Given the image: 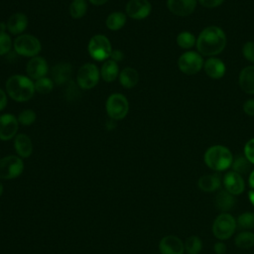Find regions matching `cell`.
Returning <instances> with one entry per match:
<instances>
[{
  "instance_id": "cell-1",
  "label": "cell",
  "mask_w": 254,
  "mask_h": 254,
  "mask_svg": "<svg viewBox=\"0 0 254 254\" xmlns=\"http://www.w3.org/2000/svg\"><path fill=\"white\" fill-rule=\"evenodd\" d=\"M195 44L201 55L212 57L224 50L226 36L219 27L209 26L200 32Z\"/></svg>"
},
{
  "instance_id": "cell-2",
  "label": "cell",
  "mask_w": 254,
  "mask_h": 254,
  "mask_svg": "<svg viewBox=\"0 0 254 254\" xmlns=\"http://www.w3.org/2000/svg\"><path fill=\"white\" fill-rule=\"evenodd\" d=\"M6 90L9 96L18 102L29 100L35 92V83L27 76L15 74L8 78Z\"/></svg>"
},
{
  "instance_id": "cell-3",
  "label": "cell",
  "mask_w": 254,
  "mask_h": 254,
  "mask_svg": "<svg viewBox=\"0 0 254 254\" xmlns=\"http://www.w3.org/2000/svg\"><path fill=\"white\" fill-rule=\"evenodd\" d=\"M203 161L209 169L216 172H222L231 167L233 156L230 150L225 146L214 145L205 151Z\"/></svg>"
},
{
  "instance_id": "cell-4",
  "label": "cell",
  "mask_w": 254,
  "mask_h": 254,
  "mask_svg": "<svg viewBox=\"0 0 254 254\" xmlns=\"http://www.w3.org/2000/svg\"><path fill=\"white\" fill-rule=\"evenodd\" d=\"M237 227L236 219L229 212H221L218 214L212 223V234L218 240H227L230 238Z\"/></svg>"
},
{
  "instance_id": "cell-5",
  "label": "cell",
  "mask_w": 254,
  "mask_h": 254,
  "mask_svg": "<svg viewBox=\"0 0 254 254\" xmlns=\"http://www.w3.org/2000/svg\"><path fill=\"white\" fill-rule=\"evenodd\" d=\"M24 163L19 156H6L0 159V179L13 180L22 175Z\"/></svg>"
},
{
  "instance_id": "cell-6",
  "label": "cell",
  "mask_w": 254,
  "mask_h": 254,
  "mask_svg": "<svg viewBox=\"0 0 254 254\" xmlns=\"http://www.w3.org/2000/svg\"><path fill=\"white\" fill-rule=\"evenodd\" d=\"M88 53L96 61H104L112 53L109 40L103 35L93 36L88 43Z\"/></svg>"
},
{
  "instance_id": "cell-7",
  "label": "cell",
  "mask_w": 254,
  "mask_h": 254,
  "mask_svg": "<svg viewBox=\"0 0 254 254\" xmlns=\"http://www.w3.org/2000/svg\"><path fill=\"white\" fill-rule=\"evenodd\" d=\"M14 49L21 56L34 58L41 52V43L32 35H21L14 41Z\"/></svg>"
},
{
  "instance_id": "cell-8",
  "label": "cell",
  "mask_w": 254,
  "mask_h": 254,
  "mask_svg": "<svg viewBox=\"0 0 254 254\" xmlns=\"http://www.w3.org/2000/svg\"><path fill=\"white\" fill-rule=\"evenodd\" d=\"M129 110V104L126 97L120 93L111 94L106 101V111L113 120L123 119Z\"/></svg>"
},
{
  "instance_id": "cell-9",
  "label": "cell",
  "mask_w": 254,
  "mask_h": 254,
  "mask_svg": "<svg viewBox=\"0 0 254 254\" xmlns=\"http://www.w3.org/2000/svg\"><path fill=\"white\" fill-rule=\"evenodd\" d=\"M178 65L182 72L191 75L201 69L203 66V60L196 52H186L179 58Z\"/></svg>"
},
{
  "instance_id": "cell-10",
  "label": "cell",
  "mask_w": 254,
  "mask_h": 254,
  "mask_svg": "<svg viewBox=\"0 0 254 254\" xmlns=\"http://www.w3.org/2000/svg\"><path fill=\"white\" fill-rule=\"evenodd\" d=\"M99 80V71L95 64H85L79 67L76 75V81L79 87L90 89L94 87Z\"/></svg>"
},
{
  "instance_id": "cell-11",
  "label": "cell",
  "mask_w": 254,
  "mask_h": 254,
  "mask_svg": "<svg viewBox=\"0 0 254 254\" xmlns=\"http://www.w3.org/2000/svg\"><path fill=\"white\" fill-rule=\"evenodd\" d=\"M222 185L224 190L233 195L241 194L245 190V181L242 175L234 171L228 172L223 176Z\"/></svg>"
},
{
  "instance_id": "cell-12",
  "label": "cell",
  "mask_w": 254,
  "mask_h": 254,
  "mask_svg": "<svg viewBox=\"0 0 254 254\" xmlns=\"http://www.w3.org/2000/svg\"><path fill=\"white\" fill-rule=\"evenodd\" d=\"M161 254H184L185 244L176 235H166L159 242Z\"/></svg>"
},
{
  "instance_id": "cell-13",
  "label": "cell",
  "mask_w": 254,
  "mask_h": 254,
  "mask_svg": "<svg viewBox=\"0 0 254 254\" xmlns=\"http://www.w3.org/2000/svg\"><path fill=\"white\" fill-rule=\"evenodd\" d=\"M152 10L148 0H130L126 5V13L129 17L136 20L146 18Z\"/></svg>"
},
{
  "instance_id": "cell-14",
  "label": "cell",
  "mask_w": 254,
  "mask_h": 254,
  "mask_svg": "<svg viewBox=\"0 0 254 254\" xmlns=\"http://www.w3.org/2000/svg\"><path fill=\"white\" fill-rule=\"evenodd\" d=\"M19 122L15 116L6 113L0 116V140L8 141L17 133Z\"/></svg>"
},
{
  "instance_id": "cell-15",
  "label": "cell",
  "mask_w": 254,
  "mask_h": 254,
  "mask_svg": "<svg viewBox=\"0 0 254 254\" xmlns=\"http://www.w3.org/2000/svg\"><path fill=\"white\" fill-rule=\"evenodd\" d=\"M167 6L177 16H188L194 11L196 0H168Z\"/></svg>"
},
{
  "instance_id": "cell-16",
  "label": "cell",
  "mask_w": 254,
  "mask_h": 254,
  "mask_svg": "<svg viewBox=\"0 0 254 254\" xmlns=\"http://www.w3.org/2000/svg\"><path fill=\"white\" fill-rule=\"evenodd\" d=\"M48 72V64L45 59L41 57L32 58L27 64V73L34 79L45 77Z\"/></svg>"
},
{
  "instance_id": "cell-17",
  "label": "cell",
  "mask_w": 254,
  "mask_h": 254,
  "mask_svg": "<svg viewBox=\"0 0 254 254\" xmlns=\"http://www.w3.org/2000/svg\"><path fill=\"white\" fill-rule=\"evenodd\" d=\"M221 184L222 181L218 174L202 175L197 181V187L203 192H213L220 189Z\"/></svg>"
},
{
  "instance_id": "cell-18",
  "label": "cell",
  "mask_w": 254,
  "mask_h": 254,
  "mask_svg": "<svg viewBox=\"0 0 254 254\" xmlns=\"http://www.w3.org/2000/svg\"><path fill=\"white\" fill-rule=\"evenodd\" d=\"M236 199L234 195L226 190H220L214 198V205L221 212H228L234 207Z\"/></svg>"
},
{
  "instance_id": "cell-19",
  "label": "cell",
  "mask_w": 254,
  "mask_h": 254,
  "mask_svg": "<svg viewBox=\"0 0 254 254\" xmlns=\"http://www.w3.org/2000/svg\"><path fill=\"white\" fill-rule=\"evenodd\" d=\"M203 68L205 73L214 79L222 77L225 73V64L224 63L217 58H209L203 64Z\"/></svg>"
},
{
  "instance_id": "cell-20",
  "label": "cell",
  "mask_w": 254,
  "mask_h": 254,
  "mask_svg": "<svg viewBox=\"0 0 254 254\" xmlns=\"http://www.w3.org/2000/svg\"><path fill=\"white\" fill-rule=\"evenodd\" d=\"M71 65L67 63H60L57 64L53 69H52V76L54 81L57 84H64L66 83L69 80L70 76H71Z\"/></svg>"
},
{
  "instance_id": "cell-21",
  "label": "cell",
  "mask_w": 254,
  "mask_h": 254,
  "mask_svg": "<svg viewBox=\"0 0 254 254\" xmlns=\"http://www.w3.org/2000/svg\"><path fill=\"white\" fill-rule=\"evenodd\" d=\"M14 148L20 158H28L33 152L32 141L30 137L25 134H19L15 137Z\"/></svg>"
},
{
  "instance_id": "cell-22",
  "label": "cell",
  "mask_w": 254,
  "mask_h": 254,
  "mask_svg": "<svg viewBox=\"0 0 254 254\" xmlns=\"http://www.w3.org/2000/svg\"><path fill=\"white\" fill-rule=\"evenodd\" d=\"M239 85L244 92L254 94V65L246 66L241 70L239 74Z\"/></svg>"
},
{
  "instance_id": "cell-23",
  "label": "cell",
  "mask_w": 254,
  "mask_h": 254,
  "mask_svg": "<svg viewBox=\"0 0 254 254\" xmlns=\"http://www.w3.org/2000/svg\"><path fill=\"white\" fill-rule=\"evenodd\" d=\"M28 25V18L23 13H15L13 14L7 23V28L10 33L17 35L22 33Z\"/></svg>"
},
{
  "instance_id": "cell-24",
  "label": "cell",
  "mask_w": 254,
  "mask_h": 254,
  "mask_svg": "<svg viewBox=\"0 0 254 254\" xmlns=\"http://www.w3.org/2000/svg\"><path fill=\"white\" fill-rule=\"evenodd\" d=\"M119 80L122 86L126 88H131L135 86L139 80V74L133 67L124 68L119 75Z\"/></svg>"
},
{
  "instance_id": "cell-25",
  "label": "cell",
  "mask_w": 254,
  "mask_h": 254,
  "mask_svg": "<svg viewBox=\"0 0 254 254\" xmlns=\"http://www.w3.org/2000/svg\"><path fill=\"white\" fill-rule=\"evenodd\" d=\"M100 74H101L102 78L105 81L111 82V81L115 80V78L118 75V64H117V63L114 62L113 60L106 61L101 66Z\"/></svg>"
},
{
  "instance_id": "cell-26",
  "label": "cell",
  "mask_w": 254,
  "mask_h": 254,
  "mask_svg": "<svg viewBox=\"0 0 254 254\" xmlns=\"http://www.w3.org/2000/svg\"><path fill=\"white\" fill-rule=\"evenodd\" d=\"M234 243L238 248L249 249L254 246V232L250 230L240 231L234 238Z\"/></svg>"
},
{
  "instance_id": "cell-27",
  "label": "cell",
  "mask_w": 254,
  "mask_h": 254,
  "mask_svg": "<svg viewBox=\"0 0 254 254\" xmlns=\"http://www.w3.org/2000/svg\"><path fill=\"white\" fill-rule=\"evenodd\" d=\"M126 23V15L122 12H113L106 19V26L109 30L117 31L121 29Z\"/></svg>"
},
{
  "instance_id": "cell-28",
  "label": "cell",
  "mask_w": 254,
  "mask_h": 254,
  "mask_svg": "<svg viewBox=\"0 0 254 254\" xmlns=\"http://www.w3.org/2000/svg\"><path fill=\"white\" fill-rule=\"evenodd\" d=\"M184 244L187 254H199L202 249V241L196 235H191L188 237Z\"/></svg>"
},
{
  "instance_id": "cell-29",
  "label": "cell",
  "mask_w": 254,
  "mask_h": 254,
  "mask_svg": "<svg viewBox=\"0 0 254 254\" xmlns=\"http://www.w3.org/2000/svg\"><path fill=\"white\" fill-rule=\"evenodd\" d=\"M237 226L242 230H250L254 228V212L246 211L236 218Z\"/></svg>"
},
{
  "instance_id": "cell-30",
  "label": "cell",
  "mask_w": 254,
  "mask_h": 254,
  "mask_svg": "<svg viewBox=\"0 0 254 254\" xmlns=\"http://www.w3.org/2000/svg\"><path fill=\"white\" fill-rule=\"evenodd\" d=\"M251 163L247 160L245 156H237L235 159H233L232 162V170L240 175L246 174L250 171L251 169Z\"/></svg>"
},
{
  "instance_id": "cell-31",
  "label": "cell",
  "mask_w": 254,
  "mask_h": 254,
  "mask_svg": "<svg viewBox=\"0 0 254 254\" xmlns=\"http://www.w3.org/2000/svg\"><path fill=\"white\" fill-rule=\"evenodd\" d=\"M87 10V4L84 0H73L69 6V13L72 18L79 19L83 17Z\"/></svg>"
},
{
  "instance_id": "cell-32",
  "label": "cell",
  "mask_w": 254,
  "mask_h": 254,
  "mask_svg": "<svg viewBox=\"0 0 254 254\" xmlns=\"http://www.w3.org/2000/svg\"><path fill=\"white\" fill-rule=\"evenodd\" d=\"M196 41L193 34L190 32H181L177 37V44L182 49H190L193 47Z\"/></svg>"
},
{
  "instance_id": "cell-33",
  "label": "cell",
  "mask_w": 254,
  "mask_h": 254,
  "mask_svg": "<svg viewBox=\"0 0 254 254\" xmlns=\"http://www.w3.org/2000/svg\"><path fill=\"white\" fill-rule=\"evenodd\" d=\"M53 81L48 77H42L40 79H37L35 83V89L39 93H49L53 89Z\"/></svg>"
},
{
  "instance_id": "cell-34",
  "label": "cell",
  "mask_w": 254,
  "mask_h": 254,
  "mask_svg": "<svg viewBox=\"0 0 254 254\" xmlns=\"http://www.w3.org/2000/svg\"><path fill=\"white\" fill-rule=\"evenodd\" d=\"M35 120H36V113L31 109L23 110L19 114V117H18V122L25 126H29V125L33 124L35 122Z\"/></svg>"
},
{
  "instance_id": "cell-35",
  "label": "cell",
  "mask_w": 254,
  "mask_h": 254,
  "mask_svg": "<svg viewBox=\"0 0 254 254\" xmlns=\"http://www.w3.org/2000/svg\"><path fill=\"white\" fill-rule=\"evenodd\" d=\"M12 46V41L9 35L4 32H0V56L7 54Z\"/></svg>"
},
{
  "instance_id": "cell-36",
  "label": "cell",
  "mask_w": 254,
  "mask_h": 254,
  "mask_svg": "<svg viewBox=\"0 0 254 254\" xmlns=\"http://www.w3.org/2000/svg\"><path fill=\"white\" fill-rule=\"evenodd\" d=\"M77 85L72 81H68V84L66 87V92H65V96L68 100H75L79 97L80 91H79V88Z\"/></svg>"
},
{
  "instance_id": "cell-37",
  "label": "cell",
  "mask_w": 254,
  "mask_h": 254,
  "mask_svg": "<svg viewBox=\"0 0 254 254\" xmlns=\"http://www.w3.org/2000/svg\"><path fill=\"white\" fill-rule=\"evenodd\" d=\"M243 56L246 60L254 64V42H247L242 49Z\"/></svg>"
},
{
  "instance_id": "cell-38",
  "label": "cell",
  "mask_w": 254,
  "mask_h": 254,
  "mask_svg": "<svg viewBox=\"0 0 254 254\" xmlns=\"http://www.w3.org/2000/svg\"><path fill=\"white\" fill-rule=\"evenodd\" d=\"M244 156L254 165V138L250 139L244 146Z\"/></svg>"
},
{
  "instance_id": "cell-39",
  "label": "cell",
  "mask_w": 254,
  "mask_h": 254,
  "mask_svg": "<svg viewBox=\"0 0 254 254\" xmlns=\"http://www.w3.org/2000/svg\"><path fill=\"white\" fill-rule=\"evenodd\" d=\"M243 111L248 116H254V98H250L244 102Z\"/></svg>"
},
{
  "instance_id": "cell-40",
  "label": "cell",
  "mask_w": 254,
  "mask_h": 254,
  "mask_svg": "<svg viewBox=\"0 0 254 254\" xmlns=\"http://www.w3.org/2000/svg\"><path fill=\"white\" fill-rule=\"evenodd\" d=\"M224 0H198L200 5L206 8H214L222 4Z\"/></svg>"
},
{
  "instance_id": "cell-41",
  "label": "cell",
  "mask_w": 254,
  "mask_h": 254,
  "mask_svg": "<svg viewBox=\"0 0 254 254\" xmlns=\"http://www.w3.org/2000/svg\"><path fill=\"white\" fill-rule=\"evenodd\" d=\"M213 250L216 254H225L226 252V245L223 242H216L213 245Z\"/></svg>"
},
{
  "instance_id": "cell-42",
  "label": "cell",
  "mask_w": 254,
  "mask_h": 254,
  "mask_svg": "<svg viewBox=\"0 0 254 254\" xmlns=\"http://www.w3.org/2000/svg\"><path fill=\"white\" fill-rule=\"evenodd\" d=\"M110 58L114 62H118V61H121L124 58V54L120 50H115V51H112V53L110 55Z\"/></svg>"
},
{
  "instance_id": "cell-43",
  "label": "cell",
  "mask_w": 254,
  "mask_h": 254,
  "mask_svg": "<svg viewBox=\"0 0 254 254\" xmlns=\"http://www.w3.org/2000/svg\"><path fill=\"white\" fill-rule=\"evenodd\" d=\"M6 104H7V97H6V94H5L4 90H2V89L0 88V111L5 108Z\"/></svg>"
},
{
  "instance_id": "cell-44",
  "label": "cell",
  "mask_w": 254,
  "mask_h": 254,
  "mask_svg": "<svg viewBox=\"0 0 254 254\" xmlns=\"http://www.w3.org/2000/svg\"><path fill=\"white\" fill-rule=\"evenodd\" d=\"M248 184L252 190H254V170L250 173L248 178Z\"/></svg>"
},
{
  "instance_id": "cell-45",
  "label": "cell",
  "mask_w": 254,
  "mask_h": 254,
  "mask_svg": "<svg viewBox=\"0 0 254 254\" xmlns=\"http://www.w3.org/2000/svg\"><path fill=\"white\" fill-rule=\"evenodd\" d=\"M247 195H248V198H249L251 204L254 206V190H249L248 193H247Z\"/></svg>"
},
{
  "instance_id": "cell-46",
  "label": "cell",
  "mask_w": 254,
  "mask_h": 254,
  "mask_svg": "<svg viewBox=\"0 0 254 254\" xmlns=\"http://www.w3.org/2000/svg\"><path fill=\"white\" fill-rule=\"evenodd\" d=\"M90 3H92L93 5H102L105 2H107L108 0H88Z\"/></svg>"
},
{
  "instance_id": "cell-47",
  "label": "cell",
  "mask_w": 254,
  "mask_h": 254,
  "mask_svg": "<svg viewBox=\"0 0 254 254\" xmlns=\"http://www.w3.org/2000/svg\"><path fill=\"white\" fill-rule=\"evenodd\" d=\"M3 191H4V186H3V184H2L1 181H0V197H1V195L3 194Z\"/></svg>"
}]
</instances>
